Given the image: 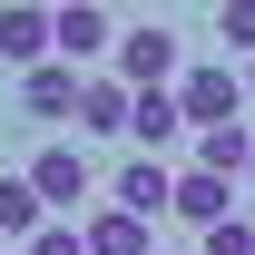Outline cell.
Returning a JSON list of instances; mask_svg holds the SVG:
<instances>
[{
  "instance_id": "6da1fadb",
  "label": "cell",
  "mask_w": 255,
  "mask_h": 255,
  "mask_svg": "<svg viewBox=\"0 0 255 255\" xmlns=\"http://www.w3.org/2000/svg\"><path fill=\"white\" fill-rule=\"evenodd\" d=\"M118 79H128L137 98L167 89V79H187V69H177V30H167V20H137V30L118 39Z\"/></svg>"
},
{
  "instance_id": "7a4b0ae2",
  "label": "cell",
  "mask_w": 255,
  "mask_h": 255,
  "mask_svg": "<svg viewBox=\"0 0 255 255\" xmlns=\"http://www.w3.org/2000/svg\"><path fill=\"white\" fill-rule=\"evenodd\" d=\"M177 108H187V128H196V137H206V128H236L246 79H236V69H187V79H177Z\"/></svg>"
},
{
  "instance_id": "3957f363",
  "label": "cell",
  "mask_w": 255,
  "mask_h": 255,
  "mask_svg": "<svg viewBox=\"0 0 255 255\" xmlns=\"http://www.w3.org/2000/svg\"><path fill=\"white\" fill-rule=\"evenodd\" d=\"M49 49H59V10H0V59L20 69H49Z\"/></svg>"
},
{
  "instance_id": "277c9868",
  "label": "cell",
  "mask_w": 255,
  "mask_h": 255,
  "mask_svg": "<svg viewBox=\"0 0 255 255\" xmlns=\"http://www.w3.org/2000/svg\"><path fill=\"white\" fill-rule=\"evenodd\" d=\"M118 206L157 226L167 206H177V167H167V157H128V167H118Z\"/></svg>"
},
{
  "instance_id": "5b68a950",
  "label": "cell",
  "mask_w": 255,
  "mask_h": 255,
  "mask_svg": "<svg viewBox=\"0 0 255 255\" xmlns=\"http://www.w3.org/2000/svg\"><path fill=\"white\" fill-rule=\"evenodd\" d=\"M59 59L89 79V59H118V20L108 10H59Z\"/></svg>"
},
{
  "instance_id": "8992f818",
  "label": "cell",
  "mask_w": 255,
  "mask_h": 255,
  "mask_svg": "<svg viewBox=\"0 0 255 255\" xmlns=\"http://www.w3.org/2000/svg\"><path fill=\"white\" fill-rule=\"evenodd\" d=\"M79 98H89V79H79L69 59H49V69L20 79V108H30V118H79Z\"/></svg>"
},
{
  "instance_id": "52a82bcc",
  "label": "cell",
  "mask_w": 255,
  "mask_h": 255,
  "mask_svg": "<svg viewBox=\"0 0 255 255\" xmlns=\"http://www.w3.org/2000/svg\"><path fill=\"white\" fill-rule=\"evenodd\" d=\"M30 187H39V206H79V196H89V147H39Z\"/></svg>"
},
{
  "instance_id": "ba28073f",
  "label": "cell",
  "mask_w": 255,
  "mask_h": 255,
  "mask_svg": "<svg viewBox=\"0 0 255 255\" xmlns=\"http://www.w3.org/2000/svg\"><path fill=\"white\" fill-rule=\"evenodd\" d=\"M167 216H187V226H226L236 216V187L226 177H206V167H177V206Z\"/></svg>"
},
{
  "instance_id": "9c48e42d",
  "label": "cell",
  "mask_w": 255,
  "mask_h": 255,
  "mask_svg": "<svg viewBox=\"0 0 255 255\" xmlns=\"http://www.w3.org/2000/svg\"><path fill=\"white\" fill-rule=\"evenodd\" d=\"M79 128H89V137H118V128H137V89H128L118 69H108V79H89V98H79Z\"/></svg>"
},
{
  "instance_id": "30bf717a",
  "label": "cell",
  "mask_w": 255,
  "mask_h": 255,
  "mask_svg": "<svg viewBox=\"0 0 255 255\" xmlns=\"http://www.w3.org/2000/svg\"><path fill=\"white\" fill-rule=\"evenodd\" d=\"M128 137H137L147 157H167V147L187 137V108H177V89H147V98H137V128H128Z\"/></svg>"
},
{
  "instance_id": "8fae6325",
  "label": "cell",
  "mask_w": 255,
  "mask_h": 255,
  "mask_svg": "<svg viewBox=\"0 0 255 255\" xmlns=\"http://www.w3.org/2000/svg\"><path fill=\"white\" fill-rule=\"evenodd\" d=\"M39 216H49V206H39V187H30V167H20V177L0 167V236H20V246H30V236H39Z\"/></svg>"
},
{
  "instance_id": "7c38bea8",
  "label": "cell",
  "mask_w": 255,
  "mask_h": 255,
  "mask_svg": "<svg viewBox=\"0 0 255 255\" xmlns=\"http://www.w3.org/2000/svg\"><path fill=\"white\" fill-rule=\"evenodd\" d=\"M246 157H255V128H206V137H196V167L226 177V187L246 177Z\"/></svg>"
},
{
  "instance_id": "4fadbf2b",
  "label": "cell",
  "mask_w": 255,
  "mask_h": 255,
  "mask_svg": "<svg viewBox=\"0 0 255 255\" xmlns=\"http://www.w3.org/2000/svg\"><path fill=\"white\" fill-rule=\"evenodd\" d=\"M89 255H147V216L98 206V216H89Z\"/></svg>"
},
{
  "instance_id": "5bb4252c",
  "label": "cell",
  "mask_w": 255,
  "mask_h": 255,
  "mask_svg": "<svg viewBox=\"0 0 255 255\" xmlns=\"http://www.w3.org/2000/svg\"><path fill=\"white\" fill-rule=\"evenodd\" d=\"M216 39H226V49L255 69V0H226V10H216Z\"/></svg>"
},
{
  "instance_id": "9a60e30c",
  "label": "cell",
  "mask_w": 255,
  "mask_h": 255,
  "mask_svg": "<svg viewBox=\"0 0 255 255\" xmlns=\"http://www.w3.org/2000/svg\"><path fill=\"white\" fill-rule=\"evenodd\" d=\"M196 255H255V216H226V226H206V246Z\"/></svg>"
},
{
  "instance_id": "2e32d148",
  "label": "cell",
  "mask_w": 255,
  "mask_h": 255,
  "mask_svg": "<svg viewBox=\"0 0 255 255\" xmlns=\"http://www.w3.org/2000/svg\"><path fill=\"white\" fill-rule=\"evenodd\" d=\"M30 255H89V226H39Z\"/></svg>"
},
{
  "instance_id": "e0dca14e",
  "label": "cell",
  "mask_w": 255,
  "mask_h": 255,
  "mask_svg": "<svg viewBox=\"0 0 255 255\" xmlns=\"http://www.w3.org/2000/svg\"><path fill=\"white\" fill-rule=\"evenodd\" d=\"M246 187H255V157H246Z\"/></svg>"
},
{
  "instance_id": "ac0fdd59",
  "label": "cell",
  "mask_w": 255,
  "mask_h": 255,
  "mask_svg": "<svg viewBox=\"0 0 255 255\" xmlns=\"http://www.w3.org/2000/svg\"><path fill=\"white\" fill-rule=\"evenodd\" d=\"M246 89H255V69H246Z\"/></svg>"
}]
</instances>
